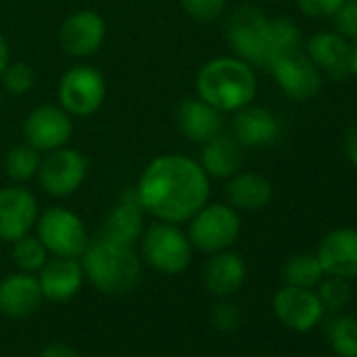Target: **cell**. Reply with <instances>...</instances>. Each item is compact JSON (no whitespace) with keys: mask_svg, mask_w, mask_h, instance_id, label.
<instances>
[{"mask_svg":"<svg viewBox=\"0 0 357 357\" xmlns=\"http://www.w3.org/2000/svg\"><path fill=\"white\" fill-rule=\"evenodd\" d=\"M211 181L198 160L185 153H160L147 162L132 190L145 215L183 225L211 200Z\"/></svg>","mask_w":357,"mask_h":357,"instance_id":"1","label":"cell"},{"mask_svg":"<svg viewBox=\"0 0 357 357\" xmlns=\"http://www.w3.org/2000/svg\"><path fill=\"white\" fill-rule=\"evenodd\" d=\"M225 36L236 57L261 70H269L280 55L296 51L301 43V32L294 22L288 17H267L252 7H242L231 13Z\"/></svg>","mask_w":357,"mask_h":357,"instance_id":"2","label":"cell"},{"mask_svg":"<svg viewBox=\"0 0 357 357\" xmlns=\"http://www.w3.org/2000/svg\"><path fill=\"white\" fill-rule=\"evenodd\" d=\"M259 93V78L250 63L236 55L206 61L196 74V95L221 114H236Z\"/></svg>","mask_w":357,"mask_h":357,"instance_id":"3","label":"cell"},{"mask_svg":"<svg viewBox=\"0 0 357 357\" xmlns=\"http://www.w3.org/2000/svg\"><path fill=\"white\" fill-rule=\"evenodd\" d=\"M80 263L84 278L109 296L130 292L141 280V257L135 252V246H124L103 236L89 242Z\"/></svg>","mask_w":357,"mask_h":357,"instance_id":"4","label":"cell"},{"mask_svg":"<svg viewBox=\"0 0 357 357\" xmlns=\"http://www.w3.org/2000/svg\"><path fill=\"white\" fill-rule=\"evenodd\" d=\"M139 246L143 261L164 275L183 273L194 259V246L188 238V231H183L181 225L166 221H153L151 225H145Z\"/></svg>","mask_w":357,"mask_h":357,"instance_id":"5","label":"cell"},{"mask_svg":"<svg viewBox=\"0 0 357 357\" xmlns=\"http://www.w3.org/2000/svg\"><path fill=\"white\" fill-rule=\"evenodd\" d=\"M242 231L240 213L227 202H206L190 221L188 238L194 250L215 255L236 244Z\"/></svg>","mask_w":357,"mask_h":357,"instance_id":"6","label":"cell"},{"mask_svg":"<svg viewBox=\"0 0 357 357\" xmlns=\"http://www.w3.org/2000/svg\"><path fill=\"white\" fill-rule=\"evenodd\" d=\"M34 229L51 257L80 259L91 242L82 217L66 206H51L40 213Z\"/></svg>","mask_w":357,"mask_h":357,"instance_id":"7","label":"cell"},{"mask_svg":"<svg viewBox=\"0 0 357 357\" xmlns=\"http://www.w3.org/2000/svg\"><path fill=\"white\" fill-rule=\"evenodd\" d=\"M107 97V82L103 74L89 66L78 63L63 72L57 84V103L72 118H89L101 109Z\"/></svg>","mask_w":357,"mask_h":357,"instance_id":"8","label":"cell"},{"mask_svg":"<svg viewBox=\"0 0 357 357\" xmlns=\"http://www.w3.org/2000/svg\"><path fill=\"white\" fill-rule=\"evenodd\" d=\"M89 174V160L76 147H59L40 160L38 168V183L43 192L51 198H70L74 196L86 181Z\"/></svg>","mask_w":357,"mask_h":357,"instance_id":"9","label":"cell"},{"mask_svg":"<svg viewBox=\"0 0 357 357\" xmlns=\"http://www.w3.org/2000/svg\"><path fill=\"white\" fill-rule=\"evenodd\" d=\"M107 38V24L101 13L93 9H80L70 13L59 28V47L72 59L95 57Z\"/></svg>","mask_w":357,"mask_h":357,"instance_id":"10","label":"cell"},{"mask_svg":"<svg viewBox=\"0 0 357 357\" xmlns=\"http://www.w3.org/2000/svg\"><path fill=\"white\" fill-rule=\"evenodd\" d=\"M40 215L38 198L24 183L0 188V242L13 244L15 240L34 231Z\"/></svg>","mask_w":357,"mask_h":357,"instance_id":"11","label":"cell"},{"mask_svg":"<svg viewBox=\"0 0 357 357\" xmlns=\"http://www.w3.org/2000/svg\"><path fill=\"white\" fill-rule=\"evenodd\" d=\"M74 135V118L61 105H38L24 120L26 143L40 153L66 147Z\"/></svg>","mask_w":357,"mask_h":357,"instance_id":"12","label":"cell"},{"mask_svg":"<svg viewBox=\"0 0 357 357\" xmlns=\"http://www.w3.org/2000/svg\"><path fill=\"white\" fill-rule=\"evenodd\" d=\"M267 72L273 76L280 89L296 101L311 99L321 89V72L305 53H298V49L280 55Z\"/></svg>","mask_w":357,"mask_h":357,"instance_id":"13","label":"cell"},{"mask_svg":"<svg viewBox=\"0 0 357 357\" xmlns=\"http://www.w3.org/2000/svg\"><path fill=\"white\" fill-rule=\"evenodd\" d=\"M324 305L311 288H298L286 284L273 296V313L275 317L290 330L309 332L324 317Z\"/></svg>","mask_w":357,"mask_h":357,"instance_id":"14","label":"cell"},{"mask_svg":"<svg viewBox=\"0 0 357 357\" xmlns=\"http://www.w3.org/2000/svg\"><path fill=\"white\" fill-rule=\"evenodd\" d=\"M315 257L326 275L344 280L357 278V229L338 227L330 231L319 242Z\"/></svg>","mask_w":357,"mask_h":357,"instance_id":"15","label":"cell"},{"mask_svg":"<svg viewBox=\"0 0 357 357\" xmlns=\"http://www.w3.org/2000/svg\"><path fill=\"white\" fill-rule=\"evenodd\" d=\"M145 217L147 215L143 206L139 204L135 190L130 188L105 215L103 225H101V236L124 246H135L139 244L145 231Z\"/></svg>","mask_w":357,"mask_h":357,"instance_id":"16","label":"cell"},{"mask_svg":"<svg viewBox=\"0 0 357 357\" xmlns=\"http://www.w3.org/2000/svg\"><path fill=\"white\" fill-rule=\"evenodd\" d=\"M43 296L53 303L72 301L84 284V269L80 259L53 257L45 263V267L36 273Z\"/></svg>","mask_w":357,"mask_h":357,"instance_id":"17","label":"cell"},{"mask_svg":"<svg viewBox=\"0 0 357 357\" xmlns=\"http://www.w3.org/2000/svg\"><path fill=\"white\" fill-rule=\"evenodd\" d=\"M45 296L34 273L15 271L0 282V313L9 319H26L34 315Z\"/></svg>","mask_w":357,"mask_h":357,"instance_id":"18","label":"cell"},{"mask_svg":"<svg viewBox=\"0 0 357 357\" xmlns=\"http://www.w3.org/2000/svg\"><path fill=\"white\" fill-rule=\"evenodd\" d=\"M176 128L183 139L202 145L223 132V114L198 95L188 97L176 107Z\"/></svg>","mask_w":357,"mask_h":357,"instance_id":"19","label":"cell"},{"mask_svg":"<svg viewBox=\"0 0 357 357\" xmlns=\"http://www.w3.org/2000/svg\"><path fill=\"white\" fill-rule=\"evenodd\" d=\"M231 135L244 147H263L280 137V120L271 109L250 103L234 114Z\"/></svg>","mask_w":357,"mask_h":357,"instance_id":"20","label":"cell"},{"mask_svg":"<svg viewBox=\"0 0 357 357\" xmlns=\"http://www.w3.org/2000/svg\"><path fill=\"white\" fill-rule=\"evenodd\" d=\"M202 278L211 294L219 298H229L246 282V263L238 252L227 248L211 255V259L204 265Z\"/></svg>","mask_w":357,"mask_h":357,"instance_id":"21","label":"cell"},{"mask_svg":"<svg viewBox=\"0 0 357 357\" xmlns=\"http://www.w3.org/2000/svg\"><path fill=\"white\" fill-rule=\"evenodd\" d=\"M227 204L234 206L238 213H255L265 208L271 202L273 188L269 178L255 170H238L234 176L227 178L225 185Z\"/></svg>","mask_w":357,"mask_h":357,"instance_id":"22","label":"cell"},{"mask_svg":"<svg viewBox=\"0 0 357 357\" xmlns=\"http://www.w3.org/2000/svg\"><path fill=\"white\" fill-rule=\"evenodd\" d=\"M200 166L211 178H223L227 181L244 164V145L227 132H219L211 141L202 143Z\"/></svg>","mask_w":357,"mask_h":357,"instance_id":"23","label":"cell"},{"mask_svg":"<svg viewBox=\"0 0 357 357\" xmlns=\"http://www.w3.org/2000/svg\"><path fill=\"white\" fill-rule=\"evenodd\" d=\"M305 55L313 61V66L319 72H326L330 78L338 80L349 74L351 45L338 32L324 30L311 36V40L307 43Z\"/></svg>","mask_w":357,"mask_h":357,"instance_id":"24","label":"cell"},{"mask_svg":"<svg viewBox=\"0 0 357 357\" xmlns=\"http://www.w3.org/2000/svg\"><path fill=\"white\" fill-rule=\"evenodd\" d=\"M40 151H36L32 145L28 143H17L13 145L7 155H5V170L7 176L13 183H28L38 174L40 168Z\"/></svg>","mask_w":357,"mask_h":357,"instance_id":"25","label":"cell"},{"mask_svg":"<svg viewBox=\"0 0 357 357\" xmlns=\"http://www.w3.org/2000/svg\"><path fill=\"white\" fill-rule=\"evenodd\" d=\"M49 257H51L49 250L45 248V244L40 242V238L34 231L11 244V261L15 263L17 271L36 275L45 267Z\"/></svg>","mask_w":357,"mask_h":357,"instance_id":"26","label":"cell"},{"mask_svg":"<svg viewBox=\"0 0 357 357\" xmlns=\"http://www.w3.org/2000/svg\"><path fill=\"white\" fill-rule=\"evenodd\" d=\"M324 269L317 261L315 255H309V252H301V255H294L286 261L284 265V280L286 284L290 286H298V288H315L321 278H324Z\"/></svg>","mask_w":357,"mask_h":357,"instance_id":"27","label":"cell"},{"mask_svg":"<svg viewBox=\"0 0 357 357\" xmlns=\"http://www.w3.org/2000/svg\"><path fill=\"white\" fill-rule=\"evenodd\" d=\"M326 334L336 355L357 357V319L355 317H334L326 326Z\"/></svg>","mask_w":357,"mask_h":357,"instance_id":"28","label":"cell"},{"mask_svg":"<svg viewBox=\"0 0 357 357\" xmlns=\"http://www.w3.org/2000/svg\"><path fill=\"white\" fill-rule=\"evenodd\" d=\"M36 82V74L30 63L26 61H9L7 68L0 74V84L11 95H26L32 91Z\"/></svg>","mask_w":357,"mask_h":357,"instance_id":"29","label":"cell"},{"mask_svg":"<svg viewBox=\"0 0 357 357\" xmlns=\"http://www.w3.org/2000/svg\"><path fill=\"white\" fill-rule=\"evenodd\" d=\"M317 296H319L324 309H332V311L342 309L351 301L349 280L336 278V275H328L326 280L321 278V282L317 284Z\"/></svg>","mask_w":357,"mask_h":357,"instance_id":"30","label":"cell"},{"mask_svg":"<svg viewBox=\"0 0 357 357\" xmlns=\"http://www.w3.org/2000/svg\"><path fill=\"white\" fill-rule=\"evenodd\" d=\"M181 9L198 24H215L227 11V0H178Z\"/></svg>","mask_w":357,"mask_h":357,"instance_id":"31","label":"cell"},{"mask_svg":"<svg viewBox=\"0 0 357 357\" xmlns=\"http://www.w3.org/2000/svg\"><path fill=\"white\" fill-rule=\"evenodd\" d=\"M213 326L219 330V332H225V334H231L240 328L242 324V311L236 303H231L229 298H221L215 309H213Z\"/></svg>","mask_w":357,"mask_h":357,"instance_id":"32","label":"cell"},{"mask_svg":"<svg viewBox=\"0 0 357 357\" xmlns=\"http://www.w3.org/2000/svg\"><path fill=\"white\" fill-rule=\"evenodd\" d=\"M336 32L347 40H357V0H344L334 15Z\"/></svg>","mask_w":357,"mask_h":357,"instance_id":"33","label":"cell"},{"mask_svg":"<svg viewBox=\"0 0 357 357\" xmlns=\"http://www.w3.org/2000/svg\"><path fill=\"white\" fill-rule=\"evenodd\" d=\"M298 11L311 20H330L344 5V0H296Z\"/></svg>","mask_w":357,"mask_h":357,"instance_id":"34","label":"cell"},{"mask_svg":"<svg viewBox=\"0 0 357 357\" xmlns=\"http://www.w3.org/2000/svg\"><path fill=\"white\" fill-rule=\"evenodd\" d=\"M40 357H80V355L68 342H51V344L45 347Z\"/></svg>","mask_w":357,"mask_h":357,"instance_id":"35","label":"cell"},{"mask_svg":"<svg viewBox=\"0 0 357 357\" xmlns=\"http://www.w3.org/2000/svg\"><path fill=\"white\" fill-rule=\"evenodd\" d=\"M344 153L349 162L357 168V124H353L344 135Z\"/></svg>","mask_w":357,"mask_h":357,"instance_id":"36","label":"cell"},{"mask_svg":"<svg viewBox=\"0 0 357 357\" xmlns=\"http://www.w3.org/2000/svg\"><path fill=\"white\" fill-rule=\"evenodd\" d=\"M11 61V47H9V40L7 36L0 32V74L7 68V63Z\"/></svg>","mask_w":357,"mask_h":357,"instance_id":"37","label":"cell"},{"mask_svg":"<svg viewBox=\"0 0 357 357\" xmlns=\"http://www.w3.org/2000/svg\"><path fill=\"white\" fill-rule=\"evenodd\" d=\"M349 74L357 78V45L351 47V57H349Z\"/></svg>","mask_w":357,"mask_h":357,"instance_id":"38","label":"cell"},{"mask_svg":"<svg viewBox=\"0 0 357 357\" xmlns=\"http://www.w3.org/2000/svg\"><path fill=\"white\" fill-rule=\"evenodd\" d=\"M3 107H5V99H3V91H0V114H3Z\"/></svg>","mask_w":357,"mask_h":357,"instance_id":"39","label":"cell"},{"mask_svg":"<svg viewBox=\"0 0 357 357\" xmlns=\"http://www.w3.org/2000/svg\"><path fill=\"white\" fill-rule=\"evenodd\" d=\"M0 263H3V242H0Z\"/></svg>","mask_w":357,"mask_h":357,"instance_id":"40","label":"cell"},{"mask_svg":"<svg viewBox=\"0 0 357 357\" xmlns=\"http://www.w3.org/2000/svg\"><path fill=\"white\" fill-rule=\"evenodd\" d=\"M273 3H278V0H273Z\"/></svg>","mask_w":357,"mask_h":357,"instance_id":"41","label":"cell"},{"mask_svg":"<svg viewBox=\"0 0 357 357\" xmlns=\"http://www.w3.org/2000/svg\"><path fill=\"white\" fill-rule=\"evenodd\" d=\"M355 319H357V317H355Z\"/></svg>","mask_w":357,"mask_h":357,"instance_id":"42","label":"cell"}]
</instances>
